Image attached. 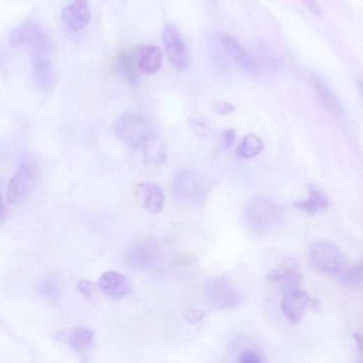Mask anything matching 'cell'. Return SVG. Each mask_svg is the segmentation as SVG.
I'll use <instances>...</instances> for the list:
<instances>
[{"instance_id":"5","label":"cell","mask_w":363,"mask_h":363,"mask_svg":"<svg viewBox=\"0 0 363 363\" xmlns=\"http://www.w3.org/2000/svg\"><path fill=\"white\" fill-rule=\"evenodd\" d=\"M207 296L217 308H232L242 301V296L232 280L226 276L212 280L206 287Z\"/></svg>"},{"instance_id":"13","label":"cell","mask_w":363,"mask_h":363,"mask_svg":"<svg viewBox=\"0 0 363 363\" xmlns=\"http://www.w3.org/2000/svg\"><path fill=\"white\" fill-rule=\"evenodd\" d=\"M135 55L138 69L143 74L150 76L157 73L162 66V51L157 45H143L138 48Z\"/></svg>"},{"instance_id":"23","label":"cell","mask_w":363,"mask_h":363,"mask_svg":"<svg viewBox=\"0 0 363 363\" xmlns=\"http://www.w3.org/2000/svg\"><path fill=\"white\" fill-rule=\"evenodd\" d=\"M264 147V143L260 137L250 134L243 138L241 145L236 150V154L241 158L250 159L260 154Z\"/></svg>"},{"instance_id":"9","label":"cell","mask_w":363,"mask_h":363,"mask_svg":"<svg viewBox=\"0 0 363 363\" xmlns=\"http://www.w3.org/2000/svg\"><path fill=\"white\" fill-rule=\"evenodd\" d=\"M99 290L107 297L120 299L129 295L133 285L123 274L116 271L104 273L97 282Z\"/></svg>"},{"instance_id":"34","label":"cell","mask_w":363,"mask_h":363,"mask_svg":"<svg viewBox=\"0 0 363 363\" xmlns=\"http://www.w3.org/2000/svg\"><path fill=\"white\" fill-rule=\"evenodd\" d=\"M356 363H362V362H361V361H360V362H356Z\"/></svg>"},{"instance_id":"22","label":"cell","mask_w":363,"mask_h":363,"mask_svg":"<svg viewBox=\"0 0 363 363\" xmlns=\"http://www.w3.org/2000/svg\"><path fill=\"white\" fill-rule=\"evenodd\" d=\"M196 176L191 172L183 171L177 176L173 183V190L178 197H187L197 192Z\"/></svg>"},{"instance_id":"10","label":"cell","mask_w":363,"mask_h":363,"mask_svg":"<svg viewBox=\"0 0 363 363\" xmlns=\"http://www.w3.org/2000/svg\"><path fill=\"white\" fill-rule=\"evenodd\" d=\"M34 181V176L31 168L27 164H22L8 184V201L17 204L24 200L31 191Z\"/></svg>"},{"instance_id":"8","label":"cell","mask_w":363,"mask_h":363,"mask_svg":"<svg viewBox=\"0 0 363 363\" xmlns=\"http://www.w3.org/2000/svg\"><path fill=\"white\" fill-rule=\"evenodd\" d=\"M219 38L228 54L243 71L253 76L258 74V65L237 38L226 34H220Z\"/></svg>"},{"instance_id":"24","label":"cell","mask_w":363,"mask_h":363,"mask_svg":"<svg viewBox=\"0 0 363 363\" xmlns=\"http://www.w3.org/2000/svg\"><path fill=\"white\" fill-rule=\"evenodd\" d=\"M363 265L362 262L355 265L350 270L341 275V279L345 283L353 286H360L362 284Z\"/></svg>"},{"instance_id":"6","label":"cell","mask_w":363,"mask_h":363,"mask_svg":"<svg viewBox=\"0 0 363 363\" xmlns=\"http://www.w3.org/2000/svg\"><path fill=\"white\" fill-rule=\"evenodd\" d=\"M163 43L169 60L178 71H182L188 65V56L184 40L178 28L167 24L162 34Z\"/></svg>"},{"instance_id":"26","label":"cell","mask_w":363,"mask_h":363,"mask_svg":"<svg viewBox=\"0 0 363 363\" xmlns=\"http://www.w3.org/2000/svg\"><path fill=\"white\" fill-rule=\"evenodd\" d=\"M189 126L191 131L198 137L204 138L210 134L209 127L197 119H190Z\"/></svg>"},{"instance_id":"29","label":"cell","mask_w":363,"mask_h":363,"mask_svg":"<svg viewBox=\"0 0 363 363\" xmlns=\"http://www.w3.org/2000/svg\"><path fill=\"white\" fill-rule=\"evenodd\" d=\"M216 112L222 116L228 115L233 113L235 111L234 106L232 103L223 101L218 104L215 107Z\"/></svg>"},{"instance_id":"18","label":"cell","mask_w":363,"mask_h":363,"mask_svg":"<svg viewBox=\"0 0 363 363\" xmlns=\"http://www.w3.org/2000/svg\"><path fill=\"white\" fill-rule=\"evenodd\" d=\"M313 81L326 108L334 115L341 117L343 109L341 103L322 76L313 75Z\"/></svg>"},{"instance_id":"7","label":"cell","mask_w":363,"mask_h":363,"mask_svg":"<svg viewBox=\"0 0 363 363\" xmlns=\"http://www.w3.org/2000/svg\"><path fill=\"white\" fill-rule=\"evenodd\" d=\"M10 41L14 45L28 44L33 50L50 51V38L43 28L34 22H24L10 34Z\"/></svg>"},{"instance_id":"11","label":"cell","mask_w":363,"mask_h":363,"mask_svg":"<svg viewBox=\"0 0 363 363\" xmlns=\"http://www.w3.org/2000/svg\"><path fill=\"white\" fill-rule=\"evenodd\" d=\"M135 194L148 213L158 214L163 211L165 195L159 185L154 183L138 184L135 187Z\"/></svg>"},{"instance_id":"25","label":"cell","mask_w":363,"mask_h":363,"mask_svg":"<svg viewBox=\"0 0 363 363\" xmlns=\"http://www.w3.org/2000/svg\"><path fill=\"white\" fill-rule=\"evenodd\" d=\"M77 287L80 294L90 303L96 304L98 301L94 286L88 280H83L78 283Z\"/></svg>"},{"instance_id":"28","label":"cell","mask_w":363,"mask_h":363,"mask_svg":"<svg viewBox=\"0 0 363 363\" xmlns=\"http://www.w3.org/2000/svg\"><path fill=\"white\" fill-rule=\"evenodd\" d=\"M239 363H263L260 355L253 350H247L242 353Z\"/></svg>"},{"instance_id":"12","label":"cell","mask_w":363,"mask_h":363,"mask_svg":"<svg viewBox=\"0 0 363 363\" xmlns=\"http://www.w3.org/2000/svg\"><path fill=\"white\" fill-rule=\"evenodd\" d=\"M66 28L71 32H78L87 27L91 20L88 3L75 1L67 5L62 12Z\"/></svg>"},{"instance_id":"1","label":"cell","mask_w":363,"mask_h":363,"mask_svg":"<svg viewBox=\"0 0 363 363\" xmlns=\"http://www.w3.org/2000/svg\"><path fill=\"white\" fill-rule=\"evenodd\" d=\"M281 220L279 206L268 198H258L245 206L243 213L245 226L256 234L266 233L275 228Z\"/></svg>"},{"instance_id":"31","label":"cell","mask_w":363,"mask_h":363,"mask_svg":"<svg viewBox=\"0 0 363 363\" xmlns=\"http://www.w3.org/2000/svg\"><path fill=\"white\" fill-rule=\"evenodd\" d=\"M304 3L311 13H313L316 16L322 15V10L317 2L306 1Z\"/></svg>"},{"instance_id":"15","label":"cell","mask_w":363,"mask_h":363,"mask_svg":"<svg viewBox=\"0 0 363 363\" xmlns=\"http://www.w3.org/2000/svg\"><path fill=\"white\" fill-rule=\"evenodd\" d=\"M50 52L33 50V68L36 81L43 89H50L54 84L55 73L48 59Z\"/></svg>"},{"instance_id":"20","label":"cell","mask_w":363,"mask_h":363,"mask_svg":"<svg viewBox=\"0 0 363 363\" xmlns=\"http://www.w3.org/2000/svg\"><path fill=\"white\" fill-rule=\"evenodd\" d=\"M116 66L120 76L131 85L136 86L138 84L140 76L135 54L129 51L122 52L117 59Z\"/></svg>"},{"instance_id":"33","label":"cell","mask_w":363,"mask_h":363,"mask_svg":"<svg viewBox=\"0 0 363 363\" xmlns=\"http://www.w3.org/2000/svg\"><path fill=\"white\" fill-rule=\"evenodd\" d=\"M357 348L360 353H362V336L360 332H357L353 336Z\"/></svg>"},{"instance_id":"4","label":"cell","mask_w":363,"mask_h":363,"mask_svg":"<svg viewBox=\"0 0 363 363\" xmlns=\"http://www.w3.org/2000/svg\"><path fill=\"white\" fill-rule=\"evenodd\" d=\"M281 308L288 322L292 325H297L301 322L306 308L315 313H319L321 311V304L306 292L294 289L285 294L282 301Z\"/></svg>"},{"instance_id":"16","label":"cell","mask_w":363,"mask_h":363,"mask_svg":"<svg viewBox=\"0 0 363 363\" xmlns=\"http://www.w3.org/2000/svg\"><path fill=\"white\" fill-rule=\"evenodd\" d=\"M308 197L295 203L297 208L308 214H317L325 211L329 201L326 194L314 185H308Z\"/></svg>"},{"instance_id":"17","label":"cell","mask_w":363,"mask_h":363,"mask_svg":"<svg viewBox=\"0 0 363 363\" xmlns=\"http://www.w3.org/2000/svg\"><path fill=\"white\" fill-rule=\"evenodd\" d=\"M155 258L153 248L147 243H138L129 249L127 253L129 266L138 270H144L152 265Z\"/></svg>"},{"instance_id":"30","label":"cell","mask_w":363,"mask_h":363,"mask_svg":"<svg viewBox=\"0 0 363 363\" xmlns=\"http://www.w3.org/2000/svg\"><path fill=\"white\" fill-rule=\"evenodd\" d=\"M236 139V131L234 129H229L225 131L223 134L224 144L226 148H230L234 143Z\"/></svg>"},{"instance_id":"32","label":"cell","mask_w":363,"mask_h":363,"mask_svg":"<svg viewBox=\"0 0 363 363\" xmlns=\"http://www.w3.org/2000/svg\"><path fill=\"white\" fill-rule=\"evenodd\" d=\"M7 210L1 194H0V222H3L7 218Z\"/></svg>"},{"instance_id":"19","label":"cell","mask_w":363,"mask_h":363,"mask_svg":"<svg viewBox=\"0 0 363 363\" xmlns=\"http://www.w3.org/2000/svg\"><path fill=\"white\" fill-rule=\"evenodd\" d=\"M267 280L271 283L297 285L301 282L302 276L295 262L287 260L270 272L267 276Z\"/></svg>"},{"instance_id":"21","label":"cell","mask_w":363,"mask_h":363,"mask_svg":"<svg viewBox=\"0 0 363 363\" xmlns=\"http://www.w3.org/2000/svg\"><path fill=\"white\" fill-rule=\"evenodd\" d=\"M142 150L144 161L148 164L157 165L166 161L165 145L157 136L152 138Z\"/></svg>"},{"instance_id":"27","label":"cell","mask_w":363,"mask_h":363,"mask_svg":"<svg viewBox=\"0 0 363 363\" xmlns=\"http://www.w3.org/2000/svg\"><path fill=\"white\" fill-rule=\"evenodd\" d=\"M185 320L191 325H195L204 319L205 314L201 310L189 309L185 313Z\"/></svg>"},{"instance_id":"3","label":"cell","mask_w":363,"mask_h":363,"mask_svg":"<svg viewBox=\"0 0 363 363\" xmlns=\"http://www.w3.org/2000/svg\"><path fill=\"white\" fill-rule=\"evenodd\" d=\"M309 256L313 266L326 274H339L344 267L345 257L343 252L332 243H315L310 248Z\"/></svg>"},{"instance_id":"14","label":"cell","mask_w":363,"mask_h":363,"mask_svg":"<svg viewBox=\"0 0 363 363\" xmlns=\"http://www.w3.org/2000/svg\"><path fill=\"white\" fill-rule=\"evenodd\" d=\"M94 338L93 331L85 327L62 331L57 335V340L67 343L73 350L83 356L90 350Z\"/></svg>"},{"instance_id":"2","label":"cell","mask_w":363,"mask_h":363,"mask_svg":"<svg viewBox=\"0 0 363 363\" xmlns=\"http://www.w3.org/2000/svg\"><path fill=\"white\" fill-rule=\"evenodd\" d=\"M116 135L128 146L142 149L155 135L148 120L143 115L129 112L115 122Z\"/></svg>"}]
</instances>
